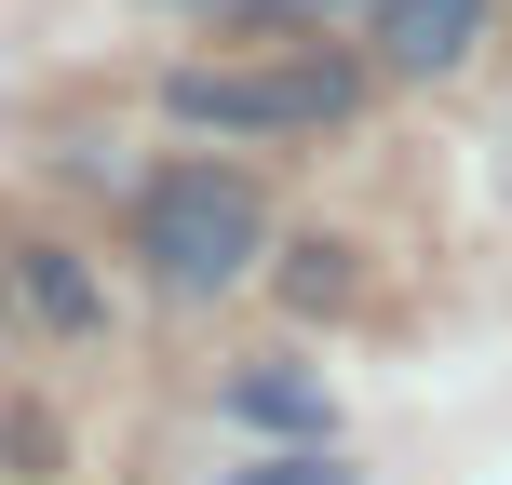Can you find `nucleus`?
<instances>
[{"label": "nucleus", "instance_id": "f257e3e1", "mask_svg": "<svg viewBox=\"0 0 512 485\" xmlns=\"http://www.w3.org/2000/svg\"><path fill=\"white\" fill-rule=\"evenodd\" d=\"M135 256L162 270V297H230V283H256V256H270L256 176H230V162H176V176L135 203Z\"/></svg>", "mask_w": 512, "mask_h": 485}, {"label": "nucleus", "instance_id": "f03ea898", "mask_svg": "<svg viewBox=\"0 0 512 485\" xmlns=\"http://www.w3.org/2000/svg\"><path fill=\"white\" fill-rule=\"evenodd\" d=\"M351 108H364L351 54H256V68L162 81V122H189V135H310V122H351Z\"/></svg>", "mask_w": 512, "mask_h": 485}, {"label": "nucleus", "instance_id": "7ed1b4c3", "mask_svg": "<svg viewBox=\"0 0 512 485\" xmlns=\"http://www.w3.org/2000/svg\"><path fill=\"white\" fill-rule=\"evenodd\" d=\"M472 41H486V0H378V54H391L405 81L472 68Z\"/></svg>", "mask_w": 512, "mask_h": 485}, {"label": "nucleus", "instance_id": "20e7f679", "mask_svg": "<svg viewBox=\"0 0 512 485\" xmlns=\"http://www.w3.org/2000/svg\"><path fill=\"white\" fill-rule=\"evenodd\" d=\"M230 418H243V432H297V445L337 432V405H324L310 364H243V378H230Z\"/></svg>", "mask_w": 512, "mask_h": 485}, {"label": "nucleus", "instance_id": "39448f33", "mask_svg": "<svg viewBox=\"0 0 512 485\" xmlns=\"http://www.w3.org/2000/svg\"><path fill=\"white\" fill-rule=\"evenodd\" d=\"M27 297H41V324H95V283L68 256H27Z\"/></svg>", "mask_w": 512, "mask_h": 485}, {"label": "nucleus", "instance_id": "423d86ee", "mask_svg": "<svg viewBox=\"0 0 512 485\" xmlns=\"http://www.w3.org/2000/svg\"><path fill=\"white\" fill-rule=\"evenodd\" d=\"M230 485H351V472H337V445H283V459H243Z\"/></svg>", "mask_w": 512, "mask_h": 485}, {"label": "nucleus", "instance_id": "0eeeda50", "mask_svg": "<svg viewBox=\"0 0 512 485\" xmlns=\"http://www.w3.org/2000/svg\"><path fill=\"white\" fill-rule=\"evenodd\" d=\"M297 297H310V310H324V297H351V256H337V243H310V256H297Z\"/></svg>", "mask_w": 512, "mask_h": 485}, {"label": "nucleus", "instance_id": "6e6552de", "mask_svg": "<svg viewBox=\"0 0 512 485\" xmlns=\"http://www.w3.org/2000/svg\"><path fill=\"white\" fill-rule=\"evenodd\" d=\"M283 14H351V0H283Z\"/></svg>", "mask_w": 512, "mask_h": 485}, {"label": "nucleus", "instance_id": "1a4fd4ad", "mask_svg": "<svg viewBox=\"0 0 512 485\" xmlns=\"http://www.w3.org/2000/svg\"><path fill=\"white\" fill-rule=\"evenodd\" d=\"M176 14H230V0H176Z\"/></svg>", "mask_w": 512, "mask_h": 485}]
</instances>
